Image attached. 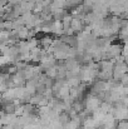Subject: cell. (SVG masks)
I'll return each mask as SVG.
<instances>
[{"label": "cell", "mask_w": 128, "mask_h": 129, "mask_svg": "<svg viewBox=\"0 0 128 129\" xmlns=\"http://www.w3.org/2000/svg\"><path fill=\"white\" fill-rule=\"evenodd\" d=\"M3 128V123H1V120H0V129Z\"/></svg>", "instance_id": "cell-7"}, {"label": "cell", "mask_w": 128, "mask_h": 129, "mask_svg": "<svg viewBox=\"0 0 128 129\" xmlns=\"http://www.w3.org/2000/svg\"><path fill=\"white\" fill-rule=\"evenodd\" d=\"M70 119H72V118H70V115H69L67 112H62V113H59V115H58V120H59V123H60L62 125L67 124Z\"/></svg>", "instance_id": "cell-3"}, {"label": "cell", "mask_w": 128, "mask_h": 129, "mask_svg": "<svg viewBox=\"0 0 128 129\" xmlns=\"http://www.w3.org/2000/svg\"><path fill=\"white\" fill-rule=\"evenodd\" d=\"M16 31H18V38H19V40H29L30 29H28L27 26H21V28L18 29Z\"/></svg>", "instance_id": "cell-2"}, {"label": "cell", "mask_w": 128, "mask_h": 129, "mask_svg": "<svg viewBox=\"0 0 128 129\" xmlns=\"http://www.w3.org/2000/svg\"><path fill=\"white\" fill-rule=\"evenodd\" d=\"M122 100H123L124 107H127V108H128V95H127V96H122Z\"/></svg>", "instance_id": "cell-6"}, {"label": "cell", "mask_w": 128, "mask_h": 129, "mask_svg": "<svg viewBox=\"0 0 128 129\" xmlns=\"http://www.w3.org/2000/svg\"><path fill=\"white\" fill-rule=\"evenodd\" d=\"M98 129H104V128H103V127H100V128H98Z\"/></svg>", "instance_id": "cell-8"}, {"label": "cell", "mask_w": 128, "mask_h": 129, "mask_svg": "<svg viewBox=\"0 0 128 129\" xmlns=\"http://www.w3.org/2000/svg\"><path fill=\"white\" fill-rule=\"evenodd\" d=\"M84 108L85 110H88L89 113H93L94 110H97L100 107V100L98 99V96L92 95V94H87L84 96Z\"/></svg>", "instance_id": "cell-1"}, {"label": "cell", "mask_w": 128, "mask_h": 129, "mask_svg": "<svg viewBox=\"0 0 128 129\" xmlns=\"http://www.w3.org/2000/svg\"><path fill=\"white\" fill-rule=\"evenodd\" d=\"M117 129H128V120L118 122V127H117Z\"/></svg>", "instance_id": "cell-5"}, {"label": "cell", "mask_w": 128, "mask_h": 129, "mask_svg": "<svg viewBox=\"0 0 128 129\" xmlns=\"http://www.w3.org/2000/svg\"><path fill=\"white\" fill-rule=\"evenodd\" d=\"M44 74L48 77V78H50V79H57V75H58V69H57V67H53V68H49V69H46L45 72H44Z\"/></svg>", "instance_id": "cell-4"}]
</instances>
